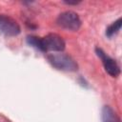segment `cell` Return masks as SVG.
I'll return each instance as SVG.
<instances>
[{
    "label": "cell",
    "instance_id": "1",
    "mask_svg": "<svg viewBox=\"0 0 122 122\" xmlns=\"http://www.w3.org/2000/svg\"><path fill=\"white\" fill-rule=\"evenodd\" d=\"M47 59L53 68L59 71L71 72V71H76L78 70V65L76 61L69 54L63 52L51 53L47 55Z\"/></svg>",
    "mask_w": 122,
    "mask_h": 122
},
{
    "label": "cell",
    "instance_id": "2",
    "mask_svg": "<svg viewBox=\"0 0 122 122\" xmlns=\"http://www.w3.org/2000/svg\"><path fill=\"white\" fill-rule=\"evenodd\" d=\"M56 24L64 30L76 31L81 27V20L79 15L76 12L72 10H67V11L61 12L57 16Z\"/></svg>",
    "mask_w": 122,
    "mask_h": 122
},
{
    "label": "cell",
    "instance_id": "3",
    "mask_svg": "<svg viewBox=\"0 0 122 122\" xmlns=\"http://www.w3.org/2000/svg\"><path fill=\"white\" fill-rule=\"evenodd\" d=\"M43 51H53V52H62L65 49L64 39L56 33H49L43 38H41Z\"/></svg>",
    "mask_w": 122,
    "mask_h": 122
},
{
    "label": "cell",
    "instance_id": "4",
    "mask_svg": "<svg viewBox=\"0 0 122 122\" xmlns=\"http://www.w3.org/2000/svg\"><path fill=\"white\" fill-rule=\"evenodd\" d=\"M21 28L17 21L12 17L0 14V32L7 36H16L20 33Z\"/></svg>",
    "mask_w": 122,
    "mask_h": 122
},
{
    "label": "cell",
    "instance_id": "5",
    "mask_svg": "<svg viewBox=\"0 0 122 122\" xmlns=\"http://www.w3.org/2000/svg\"><path fill=\"white\" fill-rule=\"evenodd\" d=\"M95 52L97 54V56L102 60L103 66L105 71L112 77H117L120 73V68L118 66V64L116 63L115 60H113L112 57H110L109 55H107L102 49L96 47L95 48Z\"/></svg>",
    "mask_w": 122,
    "mask_h": 122
},
{
    "label": "cell",
    "instance_id": "6",
    "mask_svg": "<svg viewBox=\"0 0 122 122\" xmlns=\"http://www.w3.org/2000/svg\"><path fill=\"white\" fill-rule=\"evenodd\" d=\"M101 118L103 122H121L117 113L110 106H104L102 108Z\"/></svg>",
    "mask_w": 122,
    "mask_h": 122
},
{
    "label": "cell",
    "instance_id": "7",
    "mask_svg": "<svg viewBox=\"0 0 122 122\" xmlns=\"http://www.w3.org/2000/svg\"><path fill=\"white\" fill-rule=\"evenodd\" d=\"M121 25H122V19L121 18H118L116 21H114L112 24H111L107 30H106V35L108 37H112V35H114L115 33H117L121 28Z\"/></svg>",
    "mask_w": 122,
    "mask_h": 122
},
{
    "label": "cell",
    "instance_id": "8",
    "mask_svg": "<svg viewBox=\"0 0 122 122\" xmlns=\"http://www.w3.org/2000/svg\"><path fill=\"white\" fill-rule=\"evenodd\" d=\"M27 43L30 46L35 48L36 50H38L40 51H43L42 41H41L40 37H37V36H34V35H29V36H27Z\"/></svg>",
    "mask_w": 122,
    "mask_h": 122
},
{
    "label": "cell",
    "instance_id": "9",
    "mask_svg": "<svg viewBox=\"0 0 122 122\" xmlns=\"http://www.w3.org/2000/svg\"><path fill=\"white\" fill-rule=\"evenodd\" d=\"M64 3L68 4V5H77L79 4L80 2L79 1H64Z\"/></svg>",
    "mask_w": 122,
    "mask_h": 122
}]
</instances>
